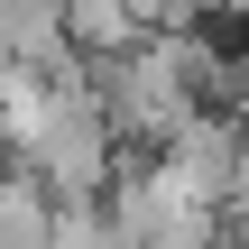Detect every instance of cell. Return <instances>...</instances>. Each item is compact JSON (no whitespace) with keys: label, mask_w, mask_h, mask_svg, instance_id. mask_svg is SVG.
Masks as SVG:
<instances>
[{"label":"cell","mask_w":249,"mask_h":249,"mask_svg":"<svg viewBox=\"0 0 249 249\" xmlns=\"http://www.w3.org/2000/svg\"><path fill=\"white\" fill-rule=\"evenodd\" d=\"M203 74H213V55H203L194 37L157 28V37H139V46L102 55L92 92H102V111H111V129H120V139H157V148H166L185 120H203Z\"/></svg>","instance_id":"obj_2"},{"label":"cell","mask_w":249,"mask_h":249,"mask_svg":"<svg viewBox=\"0 0 249 249\" xmlns=\"http://www.w3.org/2000/svg\"><path fill=\"white\" fill-rule=\"evenodd\" d=\"M46 249H129V231L111 213H92V203H55V240Z\"/></svg>","instance_id":"obj_4"},{"label":"cell","mask_w":249,"mask_h":249,"mask_svg":"<svg viewBox=\"0 0 249 249\" xmlns=\"http://www.w3.org/2000/svg\"><path fill=\"white\" fill-rule=\"evenodd\" d=\"M0 139L18 157V176L55 203H92L111 185V111L83 74L65 65H0Z\"/></svg>","instance_id":"obj_1"},{"label":"cell","mask_w":249,"mask_h":249,"mask_svg":"<svg viewBox=\"0 0 249 249\" xmlns=\"http://www.w3.org/2000/svg\"><path fill=\"white\" fill-rule=\"evenodd\" d=\"M231 102H240V120H249V55L231 65Z\"/></svg>","instance_id":"obj_5"},{"label":"cell","mask_w":249,"mask_h":249,"mask_svg":"<svg viewBox=\"0 0 249 249\" xmlns=\"http://www.w3.org/2000/svg\"><path fill=\"white\" fill-rule=\"evenodd\" d=\"M9 194H18V176H0V213H9Z\"/></svg>","instance_id":"obj_6"},{"label":"cell","mask_w":249,"mask_h":249,"mask_svg":"<svg viewBox=\"0 0 249 249\" xmlns=\"http://www.w3.org/2000/svg\"><path fill=\"white\" fill-rule=\"evenodd\" d=\"M111 222L129 231V249H222V222H231V213H222L194 176H176L166 157H148V166L120 185Z\"/></svg>","instance_id":"obj_3"}]
</instances>
